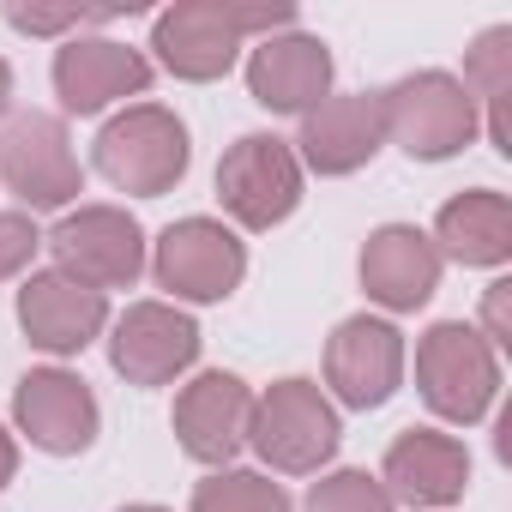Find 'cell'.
<instances>
[{"instance_id":"cell-22","label":"cell","mask_w":512,"mask_h":512,"mask_svg":"<svg viewBox=\"0 0 512 512\" xmlns=\"http://www.w3.org/2000/svg\"><path fill=\"white\" fill-rule=\"evenodd\" d=\"M193 512H290V494L253 470H223L193 488Z\"/></svg>"},{"instance_id":"cell-19","label":"cell","mask_w":512,"mask_h":512,"mask_svg":"<svg viewBox=\"0 0 512 512\" xmlns=\"http://www.w3.org/2000/svg\"><path fill=\"white\" fill-rule=\"evenodd\" d=\"M386 494L410 500V506H446L464 494L470 482V452L452 440V434H434V428H410L392 440L386 452Z\"/></svg>"},{"instance_id":"cell-5","label":"cell","mask_w":512,"mask_h":512,"mask_svg":"<svg viewBox=\"0 0 512 512\" xmlns=\"http://www.w3.org/2000/svg\"><path fill=\"white\" fill-rule=\"evenodd\" d=\"M416 380H422V398L446 416V422H476L488 404H494V386H500V368H494V344L476 332V326H434L422 344H416Z\"/></svg>"},{"instance_id":"cell-24","label":"cell","mask_w":512,"mask_h":512,"mask_svg":"<svg viewBox=\"0 0 512 512\" xmlns=\"http://www.w3.org/2000/svg\"><path fill=\"white\" fill-rule=\"evenodd\" d=\"M37 223L31 217H19V211H0V278H13V272H25L31 266V253H37Z\"/></svg>"},{"instance_id":"cell-28","label":"cell","mask_w":512,"mask_h":512,"mask_svg":"<svg viewBox=\"0 0 512 512\" xmlns=\"http://www.w3.org/2000/svg\"><path fill=\"white\" fill-rule=\"evenodd\" d=\"M7 103H13V73H7V61H0V115H7Z\"/></svg>"},{"instance_id":"cell-29","label":"cell","mask_w":512,"mask_h":512,"mask_svg":"<svg viewBox=\"0 0 512 512\" xmlns=\"http://www.w3.org/2000/svg\"><path fill=\"white\" fill-rule=\"evenodd\" d=\"M127 512H163V506H127Z\"/></svg>"},{"instance_id":"cell-9","label":"cell","mask_w":512,"mask_h":512,"mask_svg":"<svg viewBox=\"0 0 512 512\" xmlns=\"http://www.w3.org/2000/svg\"><path fill=\"white\" fill-rule=\"evenodd\" d=\"M247 272L241 241L211 223V217H187L157 241V284L187 296V302H223Z\"/></svg>"},{"instance_id":"cell-1","label":"cell","mask_w":512,"mask_h":512,"mask_svg":"<svg viewBox=\"0 0 512 512\" xmlns=\"http://www.w3.org/2000/svg\"><path fill=\"white\" fill-rule=\"evenodd\" d=\"M290 7H217V0H187V7L157 19V55L181 79H217L235 67V49L247 31L290 25Z\"/></svg>"},{"instance_id":"cell-17","label":"cell","mask_w":512,"mask_h":512,"mask_svg":"<svg viewBox=\"0 0 512 512\" xmlns=\"http://www.w3.org/2000/svg\"><path fill=\"white\" fill-rule=\"evenodd\" d=\"M247 85L266 109L278 115H308L326 103V85H332V55L320 37H266L247 61Z\"/></svg>"},{"instance_id":"cell-2","label":"cell","mask_w":512,"mask_h":512,"mask_svg":"<svg viewBox=\"0 0 512 512\" xmlns=\"http://www.w3.org/2000/svg\"><path fill=\"white\" fill-rule=\"evenodd\" d=\"M97 169L121 193L157 199L187 175V127L157 103H133L97 133Z\"/></svg>"},{"instance_id":"cell-13","label":"cell","mask_w":512,"mask_h":512,"mask_svg":"<svg viewBox=\"0 0 512 512\" xmlns=\"http://www.w3.org/2000/svg\"><path fill=\"white\" fill-rule=\"evenodd\" d=\"M362 284H368V296L380 308L416 314L434 296V284H440V247L422 229H410V223H386L362 247Z\"/></svg>"},{"instance_id":"cell-8","label":"cell","mask_w":512,"mask_h":512,"mask_svg":"<svg viewBox=\"0 0 512 512\" xmlns=\"http://www.w3.org/2000/svg\"><path fill=\"white\" fill-rule=\"evenodd\" d=\"M0 181L31 211H55L79 193V157L55 115H19L0 133Z\"/></svg>"},{"instance_id":"cell-26","label":"cell","mask_w":512,"mask_h":512,"mask_svg":"<svg viewBox=\"0 0 512 512\" xmlns=\"http://www.w3.org/2000/svg\"><path fill=\"white\" fill-rule=\"evenodd\" d=\"M482 314H488V344H506V338H512V326H506V320H512V284H494Z\"/></svg>"},{"instance_id":"cell-27","label":"cell","mask_w":512,"mask_h":512,"mask_svg":"<svg viewBox=\"0 0 512 512\" xmlns=\"http://www.w3.org/2000/svg\"><path fill=\"white\" fill-rule=\"evenodd\" d=\"M13 470H19V446H13V434L0 428V488L13 482Z\"/></svg>"},{"instance_id":"cell-16","label":"cell","mask_w":512,"mask_h":512,"mask_svg":"<svg viewBox=\"0 0 512 512\" xmlns=\"http://www.w3.org/2000/svg\"><path fill=\"white\" fill-rule=\"evenodd\" d=\"M13 410H19V428L43 452H85L97 440V398L79 374H61V368L25 374Z\"/></svg>"},{"instance_id":"cell-15","label":"cell","mask_w":512,"mask_h":512,"mask_svg":"<svg viewBox=\"0 0 512 512\" xmlns=\"http://www.w3.org/2000/svg\"><path fill=\"white\" fill-rule=\"evenodd\" d=\"M19 320H25L31 344H43V350H55V356H73V350H85V344L103 332L109 302H103V290L73 284L67 272H37V278L19 290Z\"/></svg>"},{"instance_id":"cell-23","label":"cell","mask_w":512,"mask_h":512,"mask_svg":"<svg viewBox=\"0 0 512 512\" xmlns=\"http://www.w3.org/2000/svg\"><path fill=\"white\" fill-rule=\"evenodd\" d=\"M308 512H392V494L368 470H338V476L314 482Z\"/></svg>"},{"instance_id":"cell-25","label":"cell","mask_w":512,"mask_h":512,"mask_svg":"<svg viewBox=\"0 0 512 512\" xmlns=\"http://www.w3.org/2000/svg\"><path fill=\"white\" fill-rule=\"evenodd\" d=\"M7 19H13L19 31L55 37V31H79V25H91V19H103V13H79V7H61V13H37V7H7Z\"/></svg>"},{"instance_id":"cell-12","label":"cell","mask_w":512,"mask_h":512,"mask_svg":"<svg viewBox=\"0 0 512 512\" xmlns=\"http://www.w3.org/2000/svg\"><path fill=\"white\" fill-rule=\"evenodd\" d=\"M398 374H404V338L386 326V320H344L326 344V380L338 386L344 404L356 410H374L398 392Z\"/></svg>"},{"instance_id":"cell-6","label":"cell","mask_w":512,"mask_h":512,"mask_svg":"<svg viewBox=\"0 0 512 512\" xmlns=\"http://www.w3.org/2000/svg\"><path fill=\"white\" fill-rule=\"evenodd\" d=\"M217 193H223V205L241 229H272L302 205V163L284 139L247 133L217 163Z\"/></svg>"},{"instance_id":"cell-21","label":"cell","mask_w":512,"mask_h":512,"mask_svg":"<svg viewBox=\"0 0 512 512\" xmlns=\"http://www.w3.org/2000/svg\"><path fill=\"white\" fill-rule=\"evenodd\" d=\"M470 97L488 103V133L500 151H512V127H506V91H512V31H482L470 49Z\"/></svg>"},{"instance_id":"cell-10","label":"cell","mask_w":512,"mask_h":512,"mask_svg":"<svg viewBox=\"0 0 512 512\" xmlns=\"http://www.w3.org/2000/svg\"><path fill=\"white\" fill-rule=\"evenodd\" d=\"M199 356V326L187 314H175L169 302H139L127 308V320L109 338V362L115 374H127L133 386H163L175 380L187 362Z\"/></svg>"},{"instance_id":"cell-18","label":"cell","mask_w":512,"mask_h":512,"mask_svg":"<svg viewBox=\"0 0 512 512\" xmlns=\"http://www.w3.org/2000/svg\"><path fill=\"white\" fill-rule=\"evenodd\" d=\"M386 139V109L380 97H326L320 109H308L302 121V151L320 175H350L362 169Z\"/></svg>"},{"instance_id":"cell-4","label":"cell","mask_w":512,"mask_h":512,"mask_svg":"<svg viewBox=\"0 0 512 512\" xmlns=\"http://www.w3.org/2000/svg\"><path fill=\"white\" fill-rule=\"evenodd\" d=\"M380 109H386V139H398L422 163L452 157L476 133V97L446 73H416V79L380 91Z\"/></svg>"},{"instance_id":"cell-20","label":"cell","mask_w":512,"mask_h":512,"mask_svg":"<svg viewBox=\"0 0 512 512\" xmlns=\"http://www.w3.org/2000/svg\"><path fill=\"white\" fill-rule=\"evenodd\" d=\"M440 247L458 266H500L512 253V205H506V193H488V187L458 193L440 211Z\"/></svg>"},{"instance_id":"cell-14","label":"cell","mask_w":512,"mask_h":512,"mask_svg":"<svg viewBox=\"0 0 512 512\" xmlns=\"http://www.w3.org/2000/svg\"><path fill=\"white\" fill-rule=\"evenodd\" d=\"M145 85H151V67L127 43H109V37H73L55 55V91L73 115H97L115 97H139Z\"/></svg>"},{"instance_id":"cell-3","label":"cell","mask_w":512,"mask_h":512,"mask_svg":"<svg viewBox=\"0 0 512 512\" xmlns=\"http://www.w3.org/2000/svg\"><path fill=\"white\" fill-rule=\"evenodd\" d=\"M247 440L260 446V458L272 470L308 476L338 452V410L326 404V392L314 380H278L260 404H253Z\"/></svg>"},{"instance_id":"cell-11","label":"cell","mask_w":512,"mask_h":512,"mask_svg":"<svg viewBox=\"0 0 512 512\" xmlns=\"http://www.w3.org/2000/svg\"><path fill=\"white\" fill-rule=\"evenodd\" d=\"M247 428H253V392L235 374H199L193 386H181V398H175V434H181L187 458L229 464L247 446Z\"/></svg>"},{"instance_id":"cell-7","label":"cell","mask_w":512,"mask_h":512,"mask_svg":"<svg viewBox=\"0 0 512 512\" xmlns=\"http://www.w3.org/2000/svg\"><path fill=\"white\" fill-rule=\"evenodd\" d=\"M55 260L73 284H91V290H127L139 272H145V235L127 211L115 205H85L73 211L55 235Z\"/></svg>"}]
</instances>
